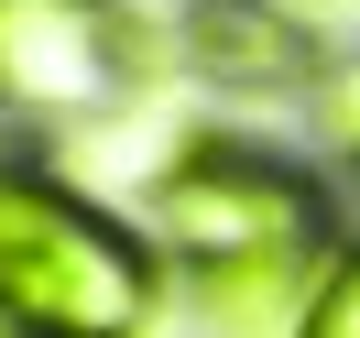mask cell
Masks as SVG:
<instances>
[{
    "label": "cell",
    "mask_w": 360,
    "mask_h": 338,
    "mask_svg": "<svg viewBox=\"0 0 360 338\" xmlns=\"http://www.w3.org/2000/svg\"><path fill=\"white\" fill-rule=\"evenodd\" d=\"M0 306L33 338H120L153 306V262L88 197L44 175H0Z\"/></svg>",
    "instance_id": "1"
},
{
    "label": "cell",
    "mask_w": 360,
    "mask_h": 338,
    "mask_svg": "<svg viewBox=\"0 0 360 338\" xmlns=\"http://www.w3.org/2000/svg\"><path fill=\"white\" fill-rule=\"evenodd\" d=\"M153 229L197 273H229V262H273V251H316L328 240V197H316V175L251 153V142H197L186 164H164Z\"/></svg>",
    "instance_id": "2"
},
{
    "label": "cell",
    "mask_w": 360,
    "mask_h": 338,
    "mask_svg": "<svg viewBox=\"0 0 360 338\" xmlns=\"http://www.w3.org/2000/svg\"><path fill=\"white\" fill-rule=\"evenodd\" d=\"M142 88V33L120 0H0V110L88 131Z\"/></svg>",
    "instance_id": "3"
},
{
    "label": "cell",
    "mask_w": 360,
    "mask_h": 338,
    "mask_svg": "<svg viewBox=\"0 0 360 338\" xmlns=\"http://www.w3.org/2000/svg\"><path fill=\"white\" fill-rule=\"evenodd\" d=\"M316 251H273V262H229V273H197V306H207V338H306L316 316Z\"/></svg>",
    "instance_id": "4"
},
{
    "label": "cell",
    "mask_w": 360,
    "mask_h": 338,
    "mask_svg": "<svg viewBox=\"0 0 360 338\" xmlns=\"http://www.w3.org/2000/svg\"><path fill=\"white\" fill-rule=\"evenodd\" d=\"M197 66L229 77V88H284V77H306V33H295V11H273V0H197Z\"/></svg>",
    "instance_id": "5"
},
{
    "label": "cell",
    "mask_w": 360,
    "mask_h": 338,
    "mask_svg": "<svg viewBox=\"0 0 360 338\" xmlns=\"http://www.w3.org/2000/svg\"><path fill=\"white\" fill-rule=\"evenodd\" d=\"M306 338H360V240L328 262V284H316V316H306Z\"/></svg>",
    "instance_id": "6"
},
{
    "label": "cell",
    "mask_w": 360,
    "mask_h": 338,
    "mask_svg": "<svg viewBox=\"0 0 360 338\" xmlns=\"http://www.w3.org/2000/svg\"><path fill=\"white\" fill-rule=\"evenodd\" d=\"M0 338H33V327H22V316H11V306H0Z\"/></svg>",
    "instance_id": "7"
}]
</instances>
